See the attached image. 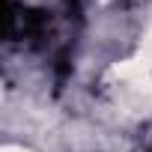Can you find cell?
Masks as SVG:
<instances>
[{
  "instance_id": "1",
  "label": "cell",
  "mask_w": 152,
  "mask_h": 152,
  "mask_svg": "<svg viewBox=\"0 0 152 152\" xmlns=\"http://www.w3.org/2000/svg\"><path fill=\"white\" fill-rule=\"evenodd\" d=\"M107 81L113 87L116 104L125 113L140 116V113L152 110V66L146 60H140L137 54L128 57V60H119L116 66H110Z\"/></svg>"
},
{
  "instance_id": "2",
  "label": "cell",
  "mask_w": 152,
  "mask_h": 152,
  "mask_svg": "<svg viewBox=\"0 0 152 152\" xmlns=\"http://www.w3.org/2000/svg\"><path fill=\"white\" fill-rule=\"evenodd\" d=\"M137 57H140V60H146V63L152 66V27H149V33L143 36V42H140V51H137Z\"/></svg>"
},
{
  "instance_id": "3",
  "label": "cell",
  "mask_w": 152,
  "mask_h": 152,
  "mask_svg": "<svg viewBox=\"0 0 152 152\" xmlns=\"http://www.w3.org/2000/svg\"><path fill=\"white\" fill-rule=\"evenodd\" d=\"M0 152H30V149H21V146H3Z\"/></svg>"
}]
</instances>
